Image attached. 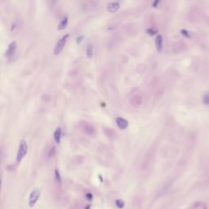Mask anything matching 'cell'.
Listing matches in <instances>:
<instances>
[{
    "label": "cell",
    "instance_id": "obj_1",
    "mask_svg": "<svg viewBox=\"0 0 209 209\" xmlns=\"http://www.w3.org/2000/svg\"><path fill=\"white\" fill-rule=\"evenodd\" d=\"M69 37H70V35L69 34H66V35H65L63 37L61 38H60L59 40L57 41V43L54 48V54L56 55V56L59 55L62 51H63L64 47L65 45V43H66L67 39L69 38Z\"/></svg>",
    "mask_w": 209,
    "mask_h": 209
},
{
    "label": "cell",
    "instance_id": "obj_2",
    "mask_svg": "<svg viewBox=\"0 0 209 209\" xmlns=\"http://www.w3.org/2000/svg\"><path fill=\"white\" fill-rule=\"evenodd\" d=\"M27 151H28L27 143H26L24 140H22L20 142L19 149H18L17 156V163H20V162L21 161L23 158H24V157L25 156L26 154H27Z\"/></svg>",
    "mask_w": 209,
    "mask_h": 209
},
{
    "label": "cell",
    "instance_id": "obj_3",
    "mask_svg": "<svg viewBox=\"0 0 209 209\" xmlns=\"http://www.w3.org/2000/svg\"><path fill=\"white\" fill-rule=\"evenodd\" d=\"M17 42L12 41V43H10V44L8 45V48H7L6 52H5V57L10 61V60L15 56L16 52H17Z\"/></svg>",
    "mask_w": 209,
    "mask_h": 209
},
{
    "label": "cell",
    "instance_id": "obj_4",
    "mask_svg": "<svg viewBox=\"0 0 209 209\" xmlns=\"http://www.w3.org/2000/svg\"><path fill=\"white\" fill-rule=\"evenodd\" d=\"M39 196H40V191L38 190H33V191L30 193V198H29V205H30V207L35 206L36 202H37L38 199L39 198Z\"/></svg>",
    "mask_w": 209,
    "mask_h": 209
},
{
    "label": "cell",
    "instance_id": "obj_5",
    "mask_svg": "<svg viewBox=\"0 0 209 209\" xmlns=\"http://www.w3.org/2000/svg\"><path fill=\"white\" fill-rule=\"evenodd\" d=\"M116 123L118 125V127H119V129H121V130L126 129L127 127H128V122H127V120L121 117L117 118Z\"/></svg>",
    "mask_w": 209,
    "mask_h": 209
},
{
    "label": "cell",
    "instance_id": "obj_6",
    "mask_svg": "<svg viewBox=\"0 0 209 209\" xmlns=\"http://www.w3.org/2000/svg\"><path fill=\"white\" fill-rule=\"evenodd\" d=\"M155 47L157 51L158 52H162V51H163V36L161 35H158L156 36Z\"/></svg>",
    "mask_w": 209,
    "mask_h": 209
},
{
    "label": "cell",
    "instance_id": "obj_7",
    "mask_svg": "<svg viewBox=\"0 0 209 209\" xmlns=\"http://www.w3.org/2000/svg\"><path fill=\"white\" fill-rule=\"evenodd\" d=\"M119 8H120V3L119 2H110L107 6V10L109 12H115L117 11H119Z\"/></svg>",
    "mask_w": 209,
    "mask_h": 209
},
{
    "label": "cell",
    "instance_id": "obj_8",
    "mask_svg": "<svg viewBox=\"0 0 209 209\" xmlns=\"http://www.w3.org/2000/svg\"><path fill=\"white\" fill-rule=\"evenodd\" d=\"M68 22H69V17L68 16H65L63 17V19L61 20V22L59 23L58 26H57V29L59 30H63L64 29H65L68 25Z\"/></svg>",
    "mask_w": 209,
    "mask_h": 209
},
{
    "label": "cell",
    "instance_id": "obj_9",
    "mask_svg": "<svg viewBox=\"0 0 209 209\" xmlns=\"http://www.w3.org/2000/svg\"><path fill=\"white\" fill-rule=\"evenodd\" d=\"M61 134H62V131H61V127H57V128L55 130L54 132V140L55 141H56V143L59 144L60 142H61Z\"/></svg>",
    "mask_w": 209,
    "mask_h": 209
},
{
    "label": "cell",
    "instance_id": "obj_10",
    "mask_svg": "<svg viewBox=\"0 0 209 209\" xmlns=\"http://www.w3.org/2000/svg\"><path fill=\"white\" fill-rule=\"evenodd\" d=\"M86 56L88 59H91L92 58V56H93V46L92 44H87V49H86Z\"/></svg>",
    "mask_w": 209,
    "mask_h": 209
},
{
    "label": "cell",
    "instance_id": "obj_11",
    "mask_svg": "<svg viewBox=\"0 0 209 209\" xmlns=\"http://www.w3.org/2000/svg\"><path fill=\"white\" fill-rule=\"evenodd\" d=\"M20 21H17V22H12V25H11V31L12 33H17L18 31L20 30Z\"/></svg>",
    "mask_w": 209,
    "mask_h": 209
},
{
    "label": "cell",
    "instance_id": "obj_12",
    "mask_svg": "<svg viewBox=\"0 0 209 209\" xmlns=\"http://www.w3.org/2000/svg\"><path fill=\"white\" fill-rule=\"evenodd\" d=\"M124 205H125V203H124V202L122 200H121V199H118V200H116V206L119 208H120V209H122V208L124 207Z\"/></svg>",
    "mask_w": 209,
    "mask_h": 209
},
{
    "label": "cell",
    "instance_id": "obj_13",
    "mask_svg": "<svg viewBox=\"0 0 209 209\" xmlns=\"http://www.w3.org/2000/svg\"><path fill=\"white\" fill-rule=\"evenodd\" d=\"M203 104H209V93H206L205 95L203 96Z\"/></svg>",
    "mask_w": 209,
    "mask_h": 209
},
{
    "label": "cell",
    "instance_id": "obj_14",
    "mask_svg": "<svg viewBox=\"0 0 209 209\" xmlns=\"http://www.w3.org/2000/svg\"><path fill=\"white\" fill-rule=\"evenodd\" d=\"M147 33L149 34V35H156L157 33H158V30H155V29H148Z\"/></svg>",
    "mask_w": 209,
    "mask_h": 209
},
{
    "label": "cell",
    "instance_id": "obj_15",
    "mask_svg": "<svg viewBox=\"0 0 209 209\" xmlns=\"http://www.w3.org/2000/svg\"><path fill=\"white\" fill-rule=\"evenodd\" d=\"M181 35H182L183 36H185V37H187V38H190V35L189 31L186 30H185V29L181 30Z\"/></svg>",
    "mask_w": 209,
    "mask_h": 209
},
{
    "label": "cell",
    "instance_id": "obj_16",
    "mask_svg": "<svg viewBox=\"0 0 209 209\" xmlns=\"http://www.w3.org/2000/svg\"><path fill=\"white\" fill-rule=\"evenodd\" d=\"M55 175H56V181L58 182H61V176H60V173L58 172V171L56 169L55 170Z\"/></svg>",
    "mask_w": 209,
    "mask_h": 209
},
{
    "label": "cell",
    "instance_id": "obj_17",
    "mask_svg": "<svg viewBox=\"0 0 209 209\" xmlns=\"http://www.w3.org/2000/svg\"><path fill=\"white\" fill-rule=\"evenodd\" d=\"M161 0H155L153 2V7H157L159 5V3H160Z\"/></svg>",
    "mask_w": 209,
    "mask_h": 209
},
{
    "label": "cell",
    "instance_id": "obj_18",
    "mask_svg": "<svg viewBox=\"0 0 209 209\" xmlns=\"http://www.w3.org/2000/svg\"><path fill=\"white\" fill-rule=\"evenodd\" d=\"M83 39V36H78V37L77 38V39H76V42H77V43H80L81 42H82V40Z\"/></svg>",
    "mask_w": 209,
    "mask_h": 209
},
{
    "label": "cell",
    "instance_id": "obj_19",
    "mask_svg": "<svg viewBox=\"0 0 209 209\" xmlns=\"http://www.w3.org/2000/svg\"><path fill=\"white\" fill-rule=\"evenodd\" d=\"M87 198L89 200H91V198H92V195H91V194H87Z\"/></svg>",
    "mask_w": 209,
    "mask_h": 209
}]
</instances>
